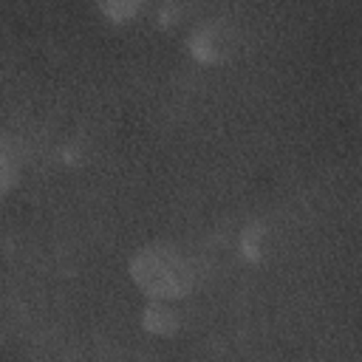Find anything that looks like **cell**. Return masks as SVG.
Listing matches in <instances>:
<instances>
[{
  "label": "cell",
  "instance_id": "cell-4",
  "mask_svg": "<svg viewBox=\"0 0 362 362\" xmlns=\"http://www.w3.org/2000/svg\"><path fill=\"white\" fill-rule=\"evenodd\" d=\"M266 235H269V232H266V226H263L260 221H252V223H246V226H243V232H240V240H238L243 260L255 263V260H260V257H263Z\"/></svg>",
  "mask_w": 362,
  "mask_h": 362
},
{
  "label": "cell",
  "instance_id": "cell-3",
  "mask_svg": "<svg viewBox=\"0 0 362 362\" xmlns=\"http://www.w3.org/2000/svg\"><path fill=\"white\" fill-rule=\"evenodd\" d=\"M141 328L153 337H173L181 328L178 311L170 305V300H153L141 308Z\"/></svg>",
  "mask_w": 362,
  "mask_h": 362
},
{
  "label": "cell",
  "instance_id": "cell-7",
  "mask_svg": "<svg viewBox=\"0 0 362 362\" xmlns=\"http://www.w3.org/2000/svg\"><path fill=\"white\" fill-rule=\"evenodd\" d=\"M175 17H178V14H175V8H173V6H167V8L161 11V17H158V20H161V25H164V28H170V25L175 23Z\"/></svg>",
  "mask_w": 362,
  "mask_h": 362
},
{
  "label": "cell",
  "instance_id": "cell-1",
  "mask_svg": "<svg viewBox=\"0 0 362 362\" xmlns=\"http://www.w3.org/2000/svg\"><path fill=\"white\" fill-rule=\"evenodd\" d=\"M130 277L153 300H178L192 288V266L167 243L139 249L130 257Z\"/></svg>",
  "mask_w": 362,
  "mask_h": 362
},
{
  "label": "cell",
  "instance_id": "cell-2",
  "mask_svg": "<svg viewBox=\"0 0 362 362\" xmlns=\"http://www.w3.org/2000/svg\"><path fill=\"white\" fill-rule=\"evenodd\" d=\"M238 37L229 23L223 20H209L201 23L189 31L187 37V51L198 65H221L235 54Z\"/></svg>",
  "mask_w": 362,
  "mask_h": 362
},
{
  "label": "cell",
  "instance_id": "cell-5",
  "mask_svg": "<svg viewBox=\"0 0 362 362\" xmlns=\"http://www.w3.org/2000/svg\"><path fill=\"white\" fill-rule=\"evenodd\" d=\"M93 3H96L99 14L105 20H110V23H127L144 6V0H93Z\"/></svg>",
  "mask_w": 362,
  "mask_h": 362
},
{
  "label": "cell",
  "instance_id": "cell-6",
  "mask_svg": "<svg viewBox=\"0 0 362 362\" xmlns=\"http://www.w3.org/2000/svg\"><path fill=\"white\" fill-rule=\"evenodd\" d=\"M20 175V158H17V150L8 144V141H0V198L14 187Z\"/></svg>",
  "mask_w": 362,
  "mask_h": 362
}]
</instances>
